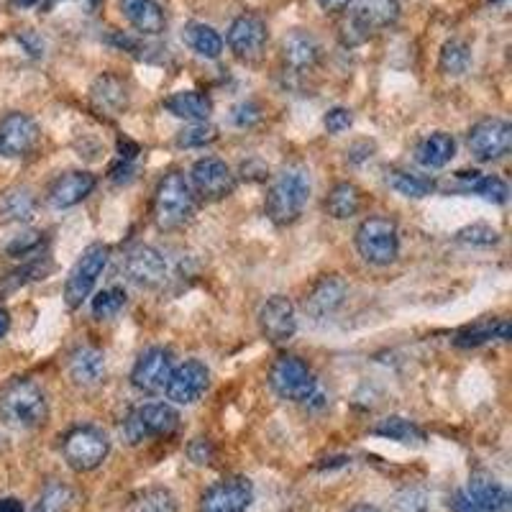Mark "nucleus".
Masks as SVG:
<instances>
[{
    "instance_id": "nucleus-1",
    "label": "nucleus",
    "mask_w": 512,
    "mask_h": 512,
    "mask_svg": "<svg viewBox=\"0 0 512 512\" xmlns=\"http://www.w3.org/2000/svg\"><path fill=\"white\" fill-rule=\"evenodd\" d=\"M47 418V392L31 379H13L6 390L0 392V420L11 428L31 431V428L47 423Z\"/></svg>"
},
{
    "instance_id": "nucleus-2",
    "label": "nucleus",
    "mask_w": 512,
    "mask_h": 512,
    "mask_svg": "<svg viewBox=\"0 0 512 512\" xmlns=\"http://www.w3.org/2000/svg\"><path fill=\"white\" fill-rule=\"evenodd\" d=\"M310 200V177L303 167H285L267 192V216L274 226H292Z\"/></svg>"
},
{
    "instance_id": "nucleus-3",
    "label": "nucleus",
    "mask_w": 512,
    "mask_h": 512,
    "mask_svg": "<svg viewBox=\"0 0 512 512\" xmlns=\"http://www.w3.org/2000/svg\"><path fill=\"white\" fill-rule=\"evenodd\" d=\"M195 216V192L182 172H169L154 192V223L162 231H177Z\"/></svg>"
},
{
    "instance_id": "nucleus-4",
    "label": "nucleus",
    "mask_w": 512,
    "mask_h": 512,
    "mask_svg": "<svg viewBox=\"0 0 512 512\" xmlns=\"http://www.w3.org/2000/svg\"><path fill=\"white\" fill-rule=\"evenodd\" d=\"M356 251L367 264L390 267L400 256V231L397 223L384 216H372L356 228Z\"/></svg>"
},
{
    "instance_id": "nucleus-5",
    "label": "nucleus",
    "mask_w": 512,
    "mask_h": 512,
    "mask_svg": "<svg viewBox=\"0 0 512 512\" xmlns=\"http://www.w3.org/2000/svg\"><path fill=\"white\" fill-rule=\"evenodd\" d=\"M180 428V415L172 405L164 402H149L141 405L134 413L128 415L121 425V433L126 443L139 446V443L149 441V438H169Z\"/></svg>"
},
{
    "instance_id": "nucleus-6",
    "label": "nucleus",
    "mask_w": 512,
    "mask_h": 512,
    "mask_svg": "<svg viewBox=\"0 0 512 512\" xmlns=\"http://www.w3.org/2000/svg\"><path fill=\"white\" fill-rule=\"evenodd\" d=\"M108 256H111V249L105 244H90L88 249L82 251L80 259L75 262V267L70 269V277L64 282V303L67 308L77 310L93 292L95 282L103 274L105 264H108Z\"/></svg>"
},
{
    "instance_id": "nucleus-7",
    "label": "nucleus",
    "mask_w": 512,
    "mask_h": 512,
    "mask_svg": "<svg viewBox=\"0 0 512 512\" xmlns=\"http://www.w3.org/2000/svg\"><path fill=\"white\" fill-rule=\"evenodd\" d=\"M111 454V441L93 425H82L64 436L62 456L75 472H93Z\"/></svg>"
},
{
    "instance_id": "nucleus-8",
    "label": "nucleus",
    "mask_w": 512,
    "mask_h": 512,
    "mask_svg": "<svg viewBox=\"0 0 512 512\" xmlns=\"http://www.w3.org/2000/svg\"><path fill=\"white\" fill-rule=\"evenodd\" d=\"M269 384L282 400L290 402H308L318 392V382H315L308 364L290 354L274 361L272 372H269Z\"/></svg>"
},
{
    "instance_id": "nucleus-9",
    "label": "nucleus",
    "mask_w": 512,
    "mask_h": 512,
    "mask_svg": "<svg viewBox=\"0 0 512 512\" xmlns=\"http://www.w3.org/2000/svg\"><path fill=\"white\" fill-rule=\"evenodd\" d=\"M466 146L479 162H497V159L510 154L512 126L505 118H484L469 128Z\"/></svg>"
},
{
    "instance_id": "nucleus-10",
    "label": "nucleus",
    "mask_w": 512,
    "mask_h": 512,
    "mask_svg": "<svg viewBox=\"0 0 512 512\" xmlns=\"http://www.w3.org/2000/svg\"><path fill=\"white\" fill-rule=\"evenodd\" d=\"M192 192H198L205 203H218L236 190V175L223 159L205 157L198 159L190 169Z\"/></svg>"
},
{
    "instance_id": "nucleus-11",
    "label": "nucleus",
    "mask_w": 512,
    "mask_h": 512,
    "mask_svg": "<svg viewBox=\"0 0 512 512\" xmlns=\"http://www.w3.org/2000/svg\"><path fill=\"white\" fill-rule=\"evenodd\" d=\"M254 502V484L246 477H226L200 497V512H246Z\"/></svg>"
},
{
    "instance_id": "nucleus-12",
    "label": "nucleus",
    "mask_w": 512,
    "mask_h": 512,
    "mask_svg": "<svg viewBox=\"0 0 512 512\" xmlns=\"http://www.w3.org/2000/svg\"><path fill=\"white\" fill-rule=\"evenodd\" d=\"M210 387V369L203 361L187 359L180 367L172 369L167 379V400L175 405H195Z\"/></svg>"
},
{
    "instance_id": "nucleus-13",
    "label": "nucleus",
    "mask_w": 512,
    "mask_h": 512,
    "mask_svg": "<svg viewBox=\"0 0 512 512\" xmlns=\"http://www.w3.org/2000/svg\"><path fill=\"white\" fill-rule=\"evenodd\" d=\"M39 139V123L29 113H8L6 118H0V157H26L34 152Z\"/></svg>"
},
{
    "instance_id": "nucleus-14",
    "label": "nucleus",
    "mask_w": 512,
    "mask_h": 512,
    "mask_svg": "<svg viewBox=\"0 0 512 512\" xmlns=\"http://www.w3.org/2000/svg\"><path fill=\"white\" fill-rule=\"evenodd\" d=\"M172 369H175L172 351L164 349V346H152V349H146L136 359L134 369H131V384H134V390L146 392V395H157V392L167 387Z\"/></svg>"
},
{
    "instance_id": "nucleus-15",
    "label": "nucleus",
    "mask_w": 512,
    "mask_h": 512,
    "mask_svg": "<svg viewBox=\"0 0 512 512\" xmlns=\"http://www.w3.org/2000/svg\"><path fill=\"white\" fill-rule=\"evenodd\" d=\"M259 331L269 344L282 346L297 333V313L290 297L272 295L259 308Z\"/></svg>"
},
{
    "instance_id": "nucleus-16",
    "label": "nucleus",
    "mask_w": 512,
    "mask_h": 512,
    "mask_svg": "<svg viewBox=\"0 0 512 512\" xmlns=\"http://www.w3.org/2000/svg\"><path fill=\"white\" fill-rule=\"evenodd\" d=\"M228 49L239 59H256L262 57L264 47L269 41V31L264 18L254 16V13H241L228 26Z\"/></svg>"
},
{
    "instance_id": "nucleus-17",
    "label": "nucleus",
    "mask_w": 512,
    "mask_h": 512,
    "mask_svg": "<svg viewBox=\"0 0 512 512\" xmlns=\"http://www.w3.org/2000/svg\"><path fill=\"white\" fill-rule=\"evenodd\" d=\"M123 269H126L128 280L144 290H157L167 280V262H164L162 251H157L154 246H134L123 259Z\"/></svg>"
},
{
    "instance_id": "nucleus-18",
    "label": "nucleus",
    "mask_w": 512,
    "mask_h": 512,
    "mask_svg": "<svg viewBox=\"0 0 512 512\" xmlns=\"http://www.w3.org/2000/svg\"><path fill=\"white\" fill-rule=\"evenodd\" d=\"M346 295H349V287L338 274H323L305 295V313L315 320L328 318L346 303Z\"/></svg>"
},
{
    "instance_id": "nucleus-19",
    "label": "nucleus",
    "mask_w": 512,
    "mask_h": 512,
    "mask_svg": "<svg viewBox=\"0 0 512 512\" xmlns=\"http://www.w3.org/2000/svg\"><path fill=\"white\" fill-rule=\"evenodd\" d=\"M400 18V0H354L351 29L367 39L372 31L390 29Z\"/></svg>"
},
{
    "instance_id": "nucleus-20",
    "label": "nucleus",
    "mask_w": 512,
    "mask_h": 512,
    "mask_svg": "<svg viewBox=\"0 0 512 512\" xmlns=\"http://www.w3.org/2000/svg\"><path fill=\"white\" fill-rule=\"evenodd\" d=\"M282 59L285 67L292 75H308L318 67L320 62V44L313 34L303 29H295L292 34L285 36L282 44Z\"/></svg>"
},
{
    "instance_id": "nucleus-21",
    "label": "nucleus",
    "mask_w": 512,
    "mask_h": 512,
    "mask_svg": "<svg viewBox=\"0 0 512 512\" xmlns=\"http://www.w3.org/2000/svg\"><path fill=\"white\" fill-rule=\"evenodd\" d=\"M95 185H98V180H95L93 172H85V169L67 172V175L57 177L54 185L49 187V205L57 210L72 208V205L88 198L90 192L95 190Z\"/></svg>"
},
{
    "instance_id": "nucleus-22",
    "label": "nucleus",
    "mask_w": 512,
    "mask_h": 512,
    "mask_svg": "<svg viewBox=\"0 0 512 512\" xmlns=\"http://www.w3.org/2000/svg\"><path fill=\"white\" fill-rule=\"evenodd\" d=\"M466 495L472 497L474 505L482 512H510L512 497L502 482H497L492 474L474 472L469 479V489Z\"/></svg>"
},
{
    "instance_id": "nucleus-23",
    "label": "nucleus",
    "mask_w": 512,
    "mask_h": 512,
    "mask_svg": "<svg viewBox=\"0 0 512 512\" xmlns=\"http://www.w3.org/2000/svg\"><path fill=\"white\" fill-rule=\"evenodd\" d=\"M121 13L128 24L141 36H157L167 29V16L157 0H118Z\"/></svg>"
},
{
    "instance_id": "nucleus-24",
    "label": "nucleus",
    "mask_w": 512,
    "mask_h": 512,
    "mask_svg": "<svg viewBox=\"0 0 512 512\" xmlns=\"http://www.w3.org/2000/svg\"><path fill=\"white\" fill-rule=\"evenodd\" d=\"M67 372L77 387H95L105 377V354L95 346H82L70 356Z\"/></svg>"
},
{
    "instance_id": "nucleus-25",
    "label": "nucleus",
    "mask_w": 512,
    "mask_h": 512,
    "mask_svg": "<svg viewBox=\"0 0 512 512\" xmlns=\"http://www.w3.org/2000/svg\"><path fill=\"white\" fill-rule=\"evenodd\" d=\"M164 108L175 118H185L192 123L208 121L210 113H213V100L208 98L200 90H180V93L169 95L164 100Z\"/></svg>"
},
{
    "instance_id": "nucleus-26",
    "label": "nucleus",
    "mask_w": 512,
    "mask_h": 512,
    "mask_svg": "<svg viewBox=\"0 0 512 512\" xmlns=\"http://www.w3.org/2000/svg\"><path fill=\"white\" fill-rule=\"evenodd\" d=\"M90 98H93L95 108L108 113V116H118V113L126 111L128 105L126 85L116 75H100L90 88Z\"/></svg>"
},
{
    "instance_id": "nucleus-27",
    "label": "nucleus",
    "mask_w": 512,
    "mask_h": 512,
    "mask_svg": "<svg viewBox=\"0 0 512 512\" xmlns=\"http://www.w3.org/2000/svg\"><path fill=\"white\" fill-rule=\"evenodd\" d=\"M456 154V141L451 134H443V131H436V134L425 136L423 141L415 149V159H418L420 167L425 169H441L446 167Z\"/></svg>"
},
{
    "instance_id": "nucleus-28",
    "label": "nucleus",
    "mask_w": 512,
    "mask_h": 512,
    "mask_svg": "<svg viewBox=\"0 0 512 512\" xmlns=\"http://www.w3.org/2000/svg\"><path fill=\"white\" fill-rule=\"evenodd\" d=\"M182 41L198 57L205 59H218L223 54V36L218 34L213 26L203 24V21H190V24L182 29Z\"/></svg>"
},
{
    "instance_id": "nucleus-29",
    "label": "nucleus",
    "mask_w": 512,
    "mask_h": 512,
    "mask_svg": "<svg viewBox=\"0 0 512 512\" xmlns=\"http://www.w3.org/2000/svg\"><path fill=\"white\" fill-rule=\"evenodd\" d=\"M326 210L328 216L336 218V221L354 218L361 210V190L354 182H338V185L328 192Z\"/></svg>"
},
{
    "instance_id": "nucleus-30",
    "label": "nucleus",
    "mask_w": 512,
    "mask_h": 512,
    "mask_svg": "<svg viewBox=\"0 0 512 512\" xmlns=\"http://www.w3.org/2000/svg\"><path fill=\"white\" fill-rule=\"evenodd\" d=\"M456 177L466 182V190L474 192V195H479V198L487 200V203L502 205V203H507V198H510V187H507V182L500 180V177H495V175L459 172Z\"/></svg>"
},
{
    "instance_id": "nucleus-31",
    "label": "nucleus",
    "mask_w": 512,
    "mask_h": 512,
    "mask_svg": "<svg viewBox=\"0 0 512 512\" xmlns=\"http://www.w3.org/2000/svg\"><path fill=\"white\" fill-rule=\"evenodd\" d=\"M372 433L379 438H390V441L402 443V446H420V443L425 441V433L420 431L413 420L397 418V415H392V418H384Z\"/></svg>"
},
{
    "instance_id": "nucleus-32",
    "label": "nucleus",
    "mask_w": 512,
    "mask_h": 512,
    "mask_svg": "<svg viewBox=\"0 0 512 512\" xmlns=\"http://www.w3.org/2000/svg\"><path fill=\"white\" fill-rule=\"evenodd\" d=\"M512 326L510 320H497V323H484V326L466 328L456 336V346H464V349H472V346H482L487 341H510Z\"/></svg>"
},
{
    "instance_id": "nucleus-33",
    "label": "nucleus",
    "mask_w": 512,
    "mask_h": 512,
    "mask_svg": "<svg viewBox=\"0 0 512 512\" xmlns=\"http://www.w3.org/2000/svg\"><path fill=\"white\" fill-rule=\"evenodd\" d=\"M36 200L26 187H13L0 195V216L6 221H29L34 216Z\"/></svg>"
},
{
    "instance_id": "nucleus-34",
    "label": "nucleus",
    "mask_w": 512,
    "mask_h": 512,
    "mask_svg": "<svg viewBox=\"0 0 512 512\" xmlns=\"http://www.w3.org/2000/svg\"><path fill=\"white\" fill-rule=\"evenodd\" d=\"M438 64H441L443 75H464L472 64V49L469 44L461 39H448L441 47V57H438Z\"/></svg>"
},
{
    "instance_id": "nucleus-35",
    "label": "nucleus",
    "mask_w": 512,
    "mask_h": 512,
    "mask_svg": "<svg viewBox=\"0 0 512 512\" xmlns=\"http://www.w3.org/2000/svg\"><path fill=\"white\" fill-rule=\"evenodd\" d=\"M131 512H177V497L167 487H149L134 495Z\"/></svg>"
},
{
    "instance_id": "nucleus-36",
    "label": "nucleus",
    "mask_w": 512,
    "mask_h": 512,
    "mask_svg": "<svg viewBox=\"0 0 512 512\" xmlns=\"http://www.w3.org/2000/svg\"><path fill=\"white\" fill-rule=\"evenodd\" d=\"M387 182L392 185V190H397L405 198H428L436 190V182L428 180V177L413 175V172H390Z\"/></svg>"
},
{
    "instance_id": "nucleus-37",
    "label": "nucleus",
    "mask_w": 512,
    "mask_h": 512,
    "mask_svg": "<svg viewBox=\"0 0 512 512\" xmlns=\"http://www.w3.org/2000/svg\"><path fill=\"white\" fill-rule=\"evenodd\" d=\"M72 502H75V495L67 484L49 482L31 512H70Z\"/></svg>"
},
{
    "instance_id": "nucleus-38",
    "label": "nucleus",
    "mask_w": 512,
    "mask_h": 512,
    "mask_svg": "<svg viewBox=\"0 0 512 512\" xmlns=\"http://www.w3.org/2000/svg\"><path fill=\"white\" fill-rule=\"evenodd\" d=\"M123 305H126V292H123V287H108V290H100L93 297L90 308H93L95 320H111L121 313Z\"/></svg>"
},
{
    "instance_id": "nucleus-39",
    "label": "nucleus",
    "mask_w": 512,
    "mask_h": 512,
    "mask_svg": "<svg viewBox=\"0 0 512 512\" xmlns=\"http://www.w3.org/2000/svg\"><path fill=\"white\" fill-rule=\"evenodd\" d=\"M218 139V128L210 126L208 121L192 123V126L182 128L177 134V146L180 149H198V146H208Z\"/></svg>"
},
{
    "instance_id": "nucleus-40",
    "label": "nucleus",
    "mask_w": 512,
    "mask_h": 512,
    "mask_svg": "<svg viewBox=\"0 0 512 512\" xmlns=\"http://www.w3.org/2000/svg\"><path fill=\"white\" fill-rule=\"evenodd\" d=\"M44 233L39 231H29V233H21V236H16V239L8 244L6 254L13 256V259H31V256H39L41 249H44Z\"/></svg>"
},
{
    "instance_id": "nucleus-41",
    "label": "nucleus",
    "mask_w": 512,
    "mask_h": 512,
    "mask_svg": "<svg viewBox=\"0 0 512 512\" xmlns=\"http://www.w3.org/2000/svg\"><path fill=\"white\" fill-rule=\"evenodd\" d=\"M456 239L461 244H472V246H495L500 244V231L492 226H484V223H474V226H466L456 233Z\"/></svg>"
},
{
    "instance_id": "nucleus-42",
    "label": "nucleus",
    "mask_w": 512,
    "mask_h": 512,
    "mask_svg": "<svg viewBox=\"0 0 512 512\" xmlns=\"http://www.w3.org/2000/svg\"><path fill=\"white\" fill-rule=\"evenodd\" d=\"M431 500L423 487H405L395 497V512H428Z\"/></svg>"
},
{
    "instance_id": "nucleus-43",
    "label": "nucleus",
    "mask_w": 512,
    "mask_h": 512,
    "mask_svg": "<svg viewBox=\"0 0 512 512\" xmlns=\"http://www.w3.org/2000/svg\"><path fill=\"white\" fill-rule=\"evenodd\" d=\"M351 123H354V116H351L349 108H331V111L326 113V118H323V126H326L328 134L333 136L349 131Z\"/></svg>"
},
{
    "instance_id": "nucleus-44",
    "label": "nucleus",
    "mask_w": 512,
    "mask_h": 512,
    "mask_svg": "<svg viewBox=\"0 0 512 512\" xmlns=\"http://www.w3.org/2000/svg\"><path fill=\"white\" fill-rule=\"evenodd\" d=\"M187 456H190L195 464L205 466L213 461V456H216V448H213V443H210L208 438H195V441L187 446Z\"/></svg>"
},
{
    "instance_id": "nucleus-45",
    "label": "nucleus",
    "mask_w": 512,
    "mask_h": 512,
    "mask_svg": "<svg viewBox=\"0 0 512 512\" xmlns=\"http://www.w3.org/2000/svg\"><path fill=\"white\" fill-rule=\"evenodd\" d=\"M262 118V113H259V108H256L254 103H241L236 111H233V123L236 126H251V123H256Z\"/></svg>"
},
{
    "instance_id": "nucleus-46",
    "label": "nucleus",
    "mask_w": 512,
    "mask_h": 512,
    "mask_svg": "<svg viewBox=\"0 0 512 512\" xmlns=\"http://www.w3.org/2000/svg\"><path fill=\"white\" fill-rule=\"evenodd\" d=\"M18 41L24 44L26 52H29L31 57H41V54H44V41H41L34 31H21V34H18Z\"/></svg>"
},
{
    "instance_id": "nucleus-47",
    "label": "nucleus",
    "mask_w": 512,
    "mask_h": 512,
    "mask_svg": "<svg viewBox=\"0 0 512 512\" xmlns=\"http://www.w3.org/2000/svg\"><path fill=\"white\" fill-rule=\"evenodd\" d=\"M136 154H139V144H134V141L128 139L118 141V157H121L123 162H134Z\"/></svg>"
},
{
    "instance_id": "nucleus-48",
    "label": "nucleus",
    "mask_w": 512,
    "mask_h": 512,
    "mask_svg": "<svg viewBox=\"0 0 512 512\" xmlns=\"http://www.w3.org/2000/svg\"><path fill=\"white\" fill-rule=\"evenodd\" d=\"M454 512H482L477 505L472 502V497L466 495V492H459L454 497Z\"/></svg>"
},
{
    "instance_id": "nucleus-49",
    "label": "nucleus",
    "mask_w": 512,
    "mask_h": 512,
    "mask_svg": "<svg viewBox=\"0 0 512 512\" xmlns=\"http://www.w3.org/2000/svg\"><path fill=\"white\" fill-rule=\"evenodd\" d=\"M354 0H318V6L326 13H341L351 6Z\"/></svg>"
},
{
    "instance_id": "nucleus-50",
    "label": "nucleus",
    "mask_w": 512,
    "mask_h": 512,
    "mask_svg": "<svg viewBox=\"0 0 512 512\" xmlns=\"http://www.w3.org/2000/svg\"><path fill=\"white\" fill-rule=\"evenodd\" d=\"M0 512H24V505L16 497H6V500H0Z\"/></svg>"
},
{
    "instance_id": "nucleus-51",
    "label": "nucleus",
    "mask_w": 512,
    "mask_h": 512,
    "mask_svg": "<svg viewBox=\"0 0 512 512\" xmlns=\"http://www.w3.org/2000/svg\"><path fill=\"white\" fill-rule=\"evenodd\" d=\"M11 331V313L6 308H0V338Z\"/></svg>"
},
{
    "instance_id": "nucleus-52",
    "label": "nucleus",
    "mask_w": 512,
    "mask_h": 512,
    "mask_svg": "<svg viewBox=\"0 0 512 512\" xmlns=\"http://www.w3.org/2000/svg\"><path fill=\"white\" fill-rule=\"evenodd\" d=\"M351 512H382V510H377L374 505H356Z\"/></svg>"
},
{
    "instance_id": "nucleus-53",
    "label": "nucleus",
    "mask_w": 512,
    "mask_h": 512,
    "mask_svg": "<svg viewBox=\"0 0 512 512\" xmlns=\"http://www.w3.org/2000/svg\"><path fill=\"white\" fill-rule=\"evenodd\" d=\"M18 6H39L41 0H16Z\"/></svg>"
},
{
    "instance_id": "nucleus-54",
    "label": "nucleus",
    "mask_w": 512,
    "mask_h": 512,
    "mask_svg": "<svg viewBox=\"0 0 512 512\" xmlns=\"http://www.w3.org/2000/svg\"><path fill=\"white\" fill-rule=\"evenodd\" d=\"M88 3H90V8H95L100 3V0H88Z\"/></svg>"
},
{
    "instance_id": "nucleus-55",
    "label": "nucleus",
    "mask_w": 512,
    "mask_h": 512,
    "mask_svg": "<svg viewBox=\"0 0 512 512\" xmlns=\"http://www.w3.org/2000/svg\"><path fill=\"white\" fill-rule=\"evenodd\" d=\"M492 3H500V0H492Z\"/></svg>"
}]
</instances>
